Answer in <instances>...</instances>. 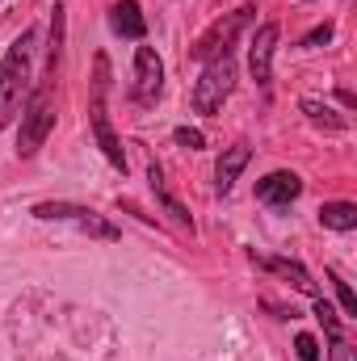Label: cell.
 <instances>
[{"mask_svg": "<svg viewBox=\"0 0 357 361\" xmlns=\"http://www.w3.org/2000/svg\"><path fill=\"white\" fill-rule=\"evenodd\" d=\"M147 180H152V193H156V202H160V206H164V210H169V214L177 219L181 227H189V231H193V219H189V210H185L177 197H173V193L164 189V173H160V164H156V160L147 164Z\"/></svg>", "mask_w": 357, "mask_h": 361, "instance_id": "5bb4252c", "label": "cell"}, {"mask_svg": "<svg viewBox=\"0 0 357 361\" xmlns=\"http://www.w3.org/2000/svg\"><path fill=\"white\" fill-rule=\"evenodd\" d=\"M303 193V177L298 173H290V169H277V173H269V177L257 180V197L265 202V206H290L294 197Z\"/></svg>", "mask_w": 357, "mask_h": 361, "instance_id": "9c48e42d", "label": "cell"}, {"mask_svg": "<svg viewBox=\"0 0 357 361\" xmlns=\"http://www.w3.org/2000/svg\"><path fill=\"white\" fill-rule=\"evenodd\" d=\"M55 85H59V80L38 76L34 89H30V97H25V105H21V130H17V156H21V160L38 156V147H42L47 135L55 130Z\"/></svg>", "mask_w": 357, "mask_h": 361, "instance_id": "3957f363", "label": "cell"}, {"mask_svg": "<svg viewBox=\"0 0 357 361\" xmlns=\"http://www.w3.org/2000/svg\"><path fill=\"white\" fill-rule=\"evenodd\" d=\"M173 143H177V147H189V152H202V147H206V135H202L198 126H177V130H173Z\"/></svg>", "mask_w": 357, "mask_h": 361, "instance_id": "e0dca14e", "label": "cell"}, {"mask_svg": "<svg viewBox=\"0 0 357 361\" xmlns=\"http://www.w3.org/2000/svg\"><path fill=\"white\" fill-rule=\"evenodd\" d=\"M105 97H109V55L97 51L92 59V80H89V122H92V139L101 147V156L126 173V152H122V139L114 135V122H109V109H105Z\"/></svg>", "mask_w": 357, "mask_h": 361, "instance_id": "7a4b0ae2", "label": "cell"}, {"mask_svg": "<svg viewBox=\"0 0 357 361\" xmlns=\"http://www.w3.org/2000/svg\"><path fill=\"white\" fill-rule=\"evenodd\" d=\"M253 261H257V265H261L265 273H277L282 281H290L294 290H303V294H311V298L320 294V290H315V281H311V273H307V265H303V261H290V257H253Z\"/></svg>", "mask_w": 357, "mask_h": 361, "instance_id": "7c38bea8", "label": "cell"}, {"mask_svg": "<svg viewBox=\"0 0 357 361\" xmlns=\"http://www.w3.org/2000/svg\"><path fill=\"white\" fill-rule=\"evenodd\" d=\"M30 214L42 219V223H76L80 231H89L92 240H118L122 235L105 214H97L89 206H76V202H38Z\"/></svg>", "mask_w": 357, "mask_h": 361, "instance_id": "8992f818", "label": "cell"}, {"mask_svg": "<svg viewBox=\"0 0 357 361\" xmlns=\"http://www.w3.org/2000/svg\"><path fill=\"white\" fill-rule=\"evenodd\" d=\"M328 341H332L328 361H357V349H353V341H349L345 332H337V336H328Z\"/></svg>", "mask_w": 357, "mask_h": 361, "instance_id": "ac0fdd59", "label": "cell"}, {"mask_svg": "<svg viewBox=\"0 0 357 361\" xmlns=\"http://www.w3.org/2000/svg\"><path fill=\"white\" fill-rule=\"evenodd\" d=\"M320 227H328V231H353L357 206L353 202H324L320 206Z\"/></svg>", "mask_w": 357, "mask_h": 361, "instance_id": "9a60e30c", "label": "cell"}, {"mask_svg": "<svg viewBox=\"0 0 357 361\" xmlns=\"http://www.w3.org/2000/svg\"><path fill=\"white\" fill-rule=\"evenodd\" d=\"M324 277L332 281V290H337V298H341V311H345L349 319H357V294L349 290V281H341V273H337V269H328Z\"/></svg>", "mask_w": 357, "mask_h": 361, "instance_id": "2e32d148", "label": "cell"}, {"mask_svg": "<svg viewBox=\"0 0 357 361\" xmlns=\"http://www.w3.org/2000/svg\"><path fill=\"white\" fill-rule=\"evenodd\" d=\"M164 92V63L152 47L135 51V85H131V101L135 105H156Z\"/></svg>", "mask_w": 357, "mask_h": 361, "instance_id": "52a82bcc", "label": "cell"}, {"mask_svg": "<svg viewBox=\"0 0 357 361\" xmlns=\"http://www.w3.org/2000/svg\"><path fill=\"white\" fill-rule=\"evenodd\" d=\"M236 89V55H214L206 59L198 85H193V109L198 114H219L223 101Z\"/></svg>", "mask_w": 357, "mask_h": 361, "instance_id": "277c9868", "label": "cell"}, {"mask_svg": "<svg viewBox=\"0 0 357 361\" xmlns=\"http://www.w3.org/2000/svg\"><path fill=\"white\" fill-rule=\"evenodd\" d=\"M253 25V8L244 4V8H236V13H227V17H219L193 47H189V59H198V63H206V59H214V55H231V47H236V38L244 34Z\"/></svg>", "mask_w": 357, "mask_h": 361, "instance_id": "5b68a950", "label": "cell"}, {"mask_svg": "<svg viewBox=\"0 0 357 361\" xmlns=\"http://www.w3.org/2000/svg\"><path fill=\"white\" fill-rule=\"evenodd\" d=\"M294 353H298V361H320L315 336H311V332H298V336H294Z\"/></svg>", "mask_w": 357, "mask_h": 361, "instance_id": "ffe728a7", "label": "cell"}, {"mask_svg": "<svg viewBox=\"0 0 357 361\" xmlns=\"http://www.w3.org/2000/svg\"><path fill=\"white\" fill-rule=\"evenodd\" d=\"M298 109L307 114V122H315V126H324V130H349V118L337 114V109H332L328 101H320V97H303Z\"/></svg>", "mask_w": 357, "mask_h": 361, "instance_id": "4fadbf2b", "label": "cell"}, {"mask_svg": "<svg viewBox=\"0 0 357 361\" xmlns=\"http://www.w3.org/2000/svg\"><path fill=\"white\" fill-rule=\"evenodd\" d=\"M277 25L265 21V25H257V34H253V42H248V72H253V80L269 89V80H273V51H277Z\"/></svg>", "mask_w": 357, "mask_h": 361, "instance_id": "ba28073f", "label": "cell"}, {"mask_svg": "<svg viewBox=\"0 0 357 361\" xmlns=\"http://www.w3.org/2000/svg\"><path fill=\"white\" fill-rule=\"evenodd\" d=\"M332 34H337V25H332V21H324V25H315L311 34H303V38H298V47H307V51H311V47H324V42H332Z\"/></svg>", "mask_w": 357, "mask_h": 361, "instance_id": "d6986e66", "label": "cell"}, {"mask_svg": "<svg viewBox=\"0 0 357 361\" xmlns=\"http://www.w3.org/2000/svg\"><path fill=\"white\" fill-rule=\"evenodd\" d=\"M109 30H114L118 38L143 42V38H147V21H143L139 0H114V4H109Z\"/></svg>", "mask_w": 357, "mask_h": 361, "instance_id": "8fae6325", "label": "cell"}, {"mask_svg": "<svg viewBox=\"0 0 357 361\" xmlns=\"http://www.w3.org/2000/svg\"><path fill=\"white\" fill-rule=\"evenodd\" d=\"M253 160V147L248 143H236V147H223V156L214 160V193H231L240 173L248 169Z\"/></svg>", "mask_w": 357, "mask_h": 361, "instance_id": "30bf717a", "label": "cell"}, {"mask_svg": "<svg viewBox=\"0 0 357 361\" xmlns=\"http://www.w3.org/2000/svg\"><path fill=\"white\" fill-rule=\"evenodd\" d=\"M337 101H341L345 109H353V105H357V97H353V92H349V89H341V92H337Z\"/></svg>", "mask_w": 357, "mask_h": 361, "instance_id": "44dd1931", "label": "cell"}, {"mask_svg": "<svg viewBox=\"0 0 357 361\" xmlns=\"http://www.w3.org/2000/svg\"><path fill=\"white\" fill-rule=\"evenodd\" d=\"M34 42H38V30L30 25L0 59V130L21 114L25 97L34 89Z\"/></svg>", "mask_w": 357, "mask_h": 361, "instance_id": "6da1fadb", "label": "cell"}]
</instances>
